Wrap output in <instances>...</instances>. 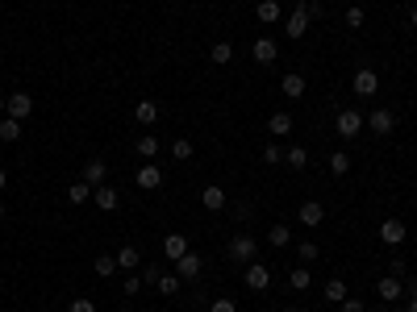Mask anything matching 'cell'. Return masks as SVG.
<instances>
[{
	"instance_id": "cb8c5ba5",
	"label": "cell",
	"mask_w": 417,
	"mask_h": 312,
	"mask_svg": "<svg viewBox=\"0 0 417 312\" xmlns=\"http://www.w3.org/2000/svg\"><path fill=\"white\" fill-rule=\"evenodd\" d=\"M92 271H96L100 279H113V275L121 271V267H117V254H100L96 263H92Z\"/></svg>"
},
{
	"instance_id": "d590c367",
	"label": "cell",
	"mask_w": 417,
	"mask_h": 312,
	"mask_svg": "<svg viewBox=\"0 0 417 312\" xmlns=\"http://www.w3.org/2000/svg\"><path fill=\"white\" fill-rule=\"evenodd\" d=\"M180 287H184V279H180V275H163V279H159V296H176Z\"/></svg>"
},
{
	"instance_id": "60d3db41",
	"label": "cell",
	"mask_w": 417,
	"mask_h": 312,
	"mask_svg": "<svg viewBox=\"0 0 417 312\" xmlns=\"http://www.w3.org/2000/svg\"><path fill=\"white\" fill-rule=\"evenodd\" d=\"M388 275H392V279H409V263H405V258H392V263H388Z\"/></svg>"
},
{
	"instance_id": "52a82bcc",
	"label": "cell",
	"mask_w": 417,
	"mask_h": 312,
	"mask_svg": "<svg viewBox=\"0 0 417 312\" xmlns=\"http://www.w3.org/2000/svg\"><path fill=\"white\" fill-rule=\"evenodd\" d=\"M284 34H288L292 42H300V38L309 34V13H305V5H296V9L284 17Z\"/></svg>"
},
{
	"instance_id": "5bb4252c",
	"label": "cell",
	"mask_w": 417,
	"mask_h": 312,
	"mask_svg": "<svg viewBox=\"0 0 417 312\" xmlns=\"http://www.w3.org/2000/svg\"><path fill=\"white\" fill-rule=\"evenodd\" d=\"M409 237V229H405V221H396V217H388L384 225H380V242L384 246H401Z\"/></svg>"
},
{
	"instance_id": "7a4b0ae2",
	"label": "cell",
	"mask_w": 417,
	"mask_h": 312,
	"mask_svg": "<svg viewBox=\"0 0 417 312\" xmlns=\"http://www.w3.org/2000/svg\"><path fill=\"white\" fill-rule=\"evenodd\" d=\"M230 258H234V263H254V258H259V242L242 229V233H234L230 237Z\"/></svg>"
},
{
	"instance_id": "8fae6325",
	"label": "cell",
	"mask_w": 417,
	"mask_h": 312,
	"mask_svg": "<svg viewBox=\"0 0 417 312\" xmlns=\"http://www.w3.org/2000/svg\"><path fill=\"white\" fill-rule=\"evenodd\" d=\"M13 121H25L29 113H34V96L29 92H9V109H5Z\"/></svg>"
},
{
	"instance_id": "30bf717a",
	"label": "cell",
	"mask_w": 417,
	"mask_h": 312,
	"mask_svg": "<svg viewBox=\"0 0 417 312\" xmlns=\"http://www.w3.org/2000/svg\"><path fill=\"white\" fill-rule=\"evenodd\" d=\"M363 121H368V129H372L376 138H388V133L396 129V117H392V109H376L372 117H363Z\"/></svg>"
},
{
	"instance_id": "603a6c76",
	"label": "cell",
	"mask_w": 417,
	"mask_h": 312,
	"mask_svg": "<svg viewBox=\"0 0 417 312\" xmlns=\"http://www.w3.org/2000/svg\"><path fill=\"white\" fill-rule=\"evenodd\" d=\"M288 287H292V291H309V287H313V271H309L305 263H300V267H292V275H288Z\"/></svg>"
},
{
	"instance_id": "ee69618b",
	"label": "cell",
	"mask_w": 417,
	"mask_h": 312,
	"mask_svg": "<svg viewBox=\"0 0 417 312\" xmlns=\"http://www.w3.org/2000/svg\"><path fill=\"white\" fill-rule=\"evenodd\" d=\"M342 312H368V304H363V300H350V296H346V300H342Z\"/></svg>"
},
{
	"instance_id": "5b68a950",
	"label": "cell",
	"mask_w": 417,
	"mask_h": 312,
	"mask_svg": "<svg viewBox=\"0 0 417 312\" xmlns=\"http://www.w3.org/2000/svg\"><path fill=\"white\" fill-rule=\"evenodd\" d=\"M350 92H355V96H376V92H380V75H376L372 67H359L355 79H350Z\"/></svg>"
},
{
	"instance_id": "484cf974",
	"label": "cell",
	"mask_w": 417,
	"mask_h": 312,
	"mask_svg": "<svg viewBox=\"0 0 417 312\" xmlns=\"http://www.w3.org/2000/svg\"><path fill=\"white\" fill-rule=\"evenodd\" d=\"M267 129H272V138H288L292 133V113H272Z\"/></svg>"
},
{
	"instance_id": "6da1fadb",
	"label": "cell",
	"mask_w": 417,
	"mask_h": 312,
	"mask_svg": "<svg viewBox=\"0 0 417 312\" xmlns=\"http://www.w3.org/2000/svg\"><path fill=\"white\" fill-rule=\"evenodd\" d=\"M242 287H246V291H267V287H272V267H267V263H259V258H254V263H246V271H242Z\"/></svg>"
},
{
	"instance_id": "e575fe53",
	"label": "cell",
	"mask_w": 417,
	"mask_h": 312,
	"mask_svg": "<svg viewBox=\"0 0 417 312\" xmlns=\"http://www.w3.org/2000/svg\"><path fill=\"white\" fill-rule=\"evenodd\" d=\"M296 258H300L305 267H313V258H322V250L313 246V242H300V246H296Z\"/></svg>"
},
{
	"instance_id": "44dd1931",
	"label": "cell",
	"mask_w": 417,
	"mask_h": 312,
	"mask_svg": "<svg viewBox=\"0 0 417 312\" xmlns=\"http://www.w3.org/2000/svg\"><path fill=\"white\" fill-rule=\"evenodd\" d=\"M134 121L138 125H154V121H159V104H154V100H138L134 104Z\"/></svg>"
},
{
	"instance_id": "ab89813d",
	"label": "cell",
	"mask_w": 417,
	"mask_h": 312,
	"mask_svg": "<svg viewBox=\"0 0 417 312\" xmlns=\"http://www.w3.org/2000/svg\"><path fill=\"white\" fill-rule=\"evenodd\" d=\"M121 291H126V296H138V291H142V275H138V271H130V275H126V283H121Z\"/></svg>"
},
{
	"instance_id": "836d02e7",
	"label": "cell",
	"mask_w": 417,
	"mask_h": 312,
	"mask_svg": "<svg viewBox=\"0 0 417 312\" xmlns=\"http://www.w3.org/2000/svg\"><path fill=\"white\" fill-rule=\"evenodd\" d=\"M330 171H334V175H346V171H350V154H346V150H334V154H330Z\"/></svg>"
},
{
	"instance_id": "7bdbcfd3",
	"label": "cell",
	"mask_w": 417,
	"mask_h": 312,
	"mask_svg": "<svg viewBox=\"0 0 417 312\" xmlns=\"http://www.w3.org/2000/svg\"><path fill=\"white\" fill-rule=\"evenodd\" d=\"M67 312H96V304H92L88 296H75V300L67 304Z\"/></svg>"
},
{
	"instance_id": "ac0fdd59",
	"label": "cell",
	"mask_w": 417,
	"mask_h": 312,
	"mask_svg": "<svg viewBox=\"0 0 417 312\" xmlns=\"http://www.w3.org/2000/svg\"><path fill=\"white\" fill-rule=\"evenodd\" d=\"M188 250H192V246H188L184 233H167V237H163V258H171V263H176V258H184Z\"/></svg>"
},
{
	"instance_id": "d6986e66",
	"label": "cell",
	"mask_w": 417,
	"mask_h": 312,
	"mask_svg": "<svg viewBox=\"0 0 417 312\" xmlns=\"http://www.w3.org/2000/svg\"><path fill=\"white\" fill-rule=\"evenodd\" d=\"M254 17L263 21V25H276V21H284V9H280V0H259Z\"/></svg>"
},
{
	"instance_id": "e0dca14e",
	"label": "cell",
	"mask_w": 417,
	"mask_h": 312,
	"mask_svg": "<svg viewBox=\"0 0 417 312\" xmlns=\"http://www.w3.org/2000/svg\"><path fill=\"white\" fill-rule=\"evenodd\" d=\"M280 92H284L288 100H300V96L309 92V83H305V75H300V71H288V75L280 79Z\"/></svg>"
},
{
	"instance_id": "f907efd6",
	"label": "cell",
	"mask_w": 417,
	"mask_h": 312,
	"mask_svg": "<svg viewBox=\"0 0 417 312\" xmlns=\"http://www.w3.org/2000/svg\"><path fill=\"white\" fill-rule=\"evenodd\" d=\"M0 221H5V200H0Z\"/></svg>"
},
{
	"instance_id": "277c9868",
	"label": "cell",
	"mask_w": 417,
	"mask_h": 312,
	"mask_svg": "<svg viewBox=\"0 0 417 312\" xmlns=\"http://www.w3.org/2000/svg\"><path fill=\"white\" fill-rule=\"evenodd\" d=\"M200 271H204V258H200L196 250H188L184 258H176V275H180L184 283H196V279H200Z\"/></svg>"
},
{
	"instance_id": "681fc988",
	"label": "cell",
	"mask_w": 417,
	"mask_h": 312,
	"mask_svg": "<svg viewBox=\"0 0 417 312\" xmlns=\"http://www.w3.org/2000/svg\"><path fill=\"white\" fill-rule=\"evenodd\" d=\"M409 25H413V29H417V9H413V13H409Z\"/></svg>"
},
{
	"instance_id": "d6a6232c",
	"label": "cell",
	"mask_w": 417,
	"mask_h": 312,
	"mask_svg": "<svg viewBox=\"0 0 417 312\" xmlns=\"http://www.w3.org/2000/svg\"><path fill=\"white\" fill-rule=\"evenodd\" d=\"M171 159H176V163H188V159H192V142H188V138H176V142H171Z\"/></svg>"
},
{
	"instance_id": "9a60e30c",
	"label": "cell",
	"mask_w": 417,
	"mask_h": 312,
	"mask_svg": "<svg viewBox=\"0 0 417 312\" xmlns=\"http://www.w3.org/2000/svg\"><path fill=\"white\" fill-rule=\"evenodd\" d=\"M376 296H380L384 304H392V300H401V296H405V279H392V275H384V279H376Z\"/></svg>"
},
{
	"instance_id": "3957f363",
	"label": "cell",
	"mask_w": 417,
	"mask_h": 312,
	"mask_svg": "<svg viewBox=\"0 0 417 312\" xmlns=\"http://www.w3.org/2000/svg\"><path fill=\"white\" fill-rule=\"evenodd\" d=\"M334 129H338V138H359L363 129H368V121H363V113H355V109H342L338 113V121H334Z\"/></svg>"
},
{
	"instance_id": "bcb514c9",
	"label": "cell",
	"mask_w": 417,
	"mask_h": 312,
	"mask_svg": "<svg viewBox=\"0 0 417 312\" xmlns=\"http://www.w3.org/2000/svg\"><path fill=\"white\" fill-rule=\"evenodd\" d=\"M5 187H9V171H5V167H0V192H5Z\"/></svg>"
},
{
	"instance_id": "4dcf8cb0",
	"label": "cell",
	"mask_w": 417,
	"mask_h": 312,
	"mask_svg": "<svg viewBox=\"0 0 417 312\" xmlns=\"http://www.w3.org/2000/svg\"><path fill=\"white\" fill-rule=\"evenodd\" d=\"M322 296H326V304H342V300H346V283H342V279H330V283L322 287Z\"/></svg>"
},
{
	"instance_id": "f6af8a7d",
	"label": "cell",
	"mask_w": 417,
	"mask_h": 312,
	"mask_svg": "<svg viewBox=\"0 0 417 312\" xmlns=\"http://www.w3.org/2000/svg\"><path fill=\"white\" fill-rule=\"evenodd\" d=\"M405 291H409V296H417V275H409V283H405Z\"/></svg>"
},
{
	"instance_id": "9c48e42d",
	"label": "cell",
	"mask_w": 417,
	"mask_h": 312,
	"mask_svg": "<svg viewBox=\"0 0 417 312\" xmlns=\"http://www.w3.org/2000/svg\"><path fill=\"white\" fill-rule=\"evenodd\" d=\"M296 221L309 225V229H313V225H322V221H326V204H322V200H305V204L296 208Z\"/></svg>"
},
{
	"instance_id": "7c38bea8",
	"label": "cell",
	"mask_w": 417,
	"mask_h": 312,
	"mask_svg": "<svg viewBox=\"0 0 417 312\" xmlns=\"http://www.w3.org/2000/svg\"><path fill=\"white\" fill-rule=\"evenodd\" d=\"M134 183H138L142 192H159V187H163V171L154 167V163H142L138 175H134Z\"/></svg>"
},
{
	"instance_id": "8d00e7d4",
	"label": "cell",
	"mask_w": 417,
	"mask_h": 312,
	"mask_svg": "<svg viewBox=\"0 0 417 312\" xmlns=\"http://www.w3.org/2000/svg\"><path fill=\"white\" fill-rule=\"evenodd\" d=\"M342 21H346V29H359V25H363V21H368V13H363V9H359V5H350V9H346V17H342Z\"/></svg>"
},
{
	"instance_id": "83f0119b",
	"label": "cell",
	"mask_w": 417,
	"mask_h": 312,
	"mask_svg": "<svg viewBox=\"0 0 417 312\" xmlns=\"http://www.w3.org/2000/svg\"><path fill=\"white\" fill-rule=\"evenodd\" d=\"M267 242H272V250H288L292 246V229L288 225H272L267 229Z\"/></svg>"
},
{
	"instance_id": "f546056e",
	"label": "cell",
	"mask_w": 417,
	"mask_h": 312,
	"mask_svg": "<svg viewBox=\"0 0 417 312\" xmlns=\"http://www.w3.org/2000/svg\"><path fill=\"white\" fill-rule=\"evenodd\" d=\"M17 138H21V121H13V117L5 113V117H0V142L9 146V142H17Z\"/></svg>"
},
{
	"instance_id": "f35d334b",
	"label": "cell",
	"mask_w": 417,
	"mask_h": 312,
	"mask_svg": "<svg viewBox=\"0 0 417 312\" xmlns=\"http://www.w3.org/2000/svg\"><path fill=\"white\" fill-rule=\"evenodd\" d=\"M300 5H305L309 21H322V17H326V5H322V0H300Z\"/></svg>"
},
{
	"instance_id": "d4e9b609",
	"label": "cell",
	"mask_w": 417,
	"mask_h": 312,
	"mask_svg": "<svg viewBox=\"0 0 417 312\" xmlns=\"http://www.w3.org/2000/svg\"><path fill=\"white\" fill-rule=\"evenodd\" d=\"M134 150H138V159H142V163H150L154 154H159V138H154V133H142Z\"/></svg>"
},
{
	"instance_id": "74e56055",
	"label": "cell",
	"mask_w": 417,
	"mask_h": 312,
	"mask_svg": "<svg viewBox=\"0 0 417 312\" xmlns=\"http://www.w3.org/2000/svg\"><path fill=\"white\" fill-rule=\"evenodd\" d=\"M263 163H272V167H280V163H284V146H280V142H272V146L263 150Z\"/></svg>"
},
{
	"instance_id": "b9f144b4",
	"label": "cell",
	"mask_w": 417,
	"mask_h": 312,
	"mask_svg": "<svg viewBox=\"0 0 417 312\" xmlns=\"http://www.w3.org/2000/svg\"><path fill=\"white\" fill-rule=\"evenodd\" d=\"M208 312H238V304H234L230 296H217L213 304H208Z\"/></svg>"
},
{
	"instance_id": "2e32d148",
	"label": "cell",
	"mask_w": 417,
	"mask_h": 312,
	"mask_svg": "<svg viewBox=\"0 0 417 312\" xmlns=\"http://www.w3.org/2000/svg\"><path fill=\"white\" fill-rule=\"evenodd\" d=\"M84 183H92V187L109 183V163H104V159H88L84 163Z\"/></svg>"
},
{
	"instance_id": "c3c4849f",
	"label": "cell",
	"mask_w": 417,
	"mask_h": 312,
	"mask_svg": "<svg viewBox=\"0 0 417 312\" xmlns=\"http://www.w3.org/2000/svg\"><path fill=\"white\" fill-rule=\"evenodd\" d=\"M405 312H417V296H409V304H405Z\"/></svg>"
},
{
	"instance_id": "f1b7e54d",
	"label": "cell",
	"mask_w": 417,
	"mask_h": 312,
	"mask_svg": "<svg viewBox=\"0 0 417 312\" xmlns=\"http://www.w3.org/2000/svg\"><path fill=\"white\" fill-rule=\"evenodd\" d=\"M284 163H288L292 171H305V167H309V150H305V146H292V150H284Z\"/></svg>"
},
{
	"instance_id": "1f68e13d",
	"label": "cell",
	"mask_w": 417,
	"mask_h": 312,
	"mask_svg": "<svg viewBox=\"0 0 417 312\" xmlns=\"http://www.w3.org/2000/svg\"><path fill=\"white\" fill-rule=\"evenodd\" d=\"M167 271H163V263H146L142 267V283H150V287H159V279H163Z\"/></svg>"
},
{
	"instance_id": "ba28073f",
	"label": "cell",
	"mask_w": 417,
	"mask_h": 312,
	"mask_svg": "<svg viewBox=\"0 0 417 312\" xmlns=\"http://www.w3.org/2000/svg\"><path fill=\"white\" fill-rule=\"evenodd\" d=\"M250 59H254L259 67H272V63L280 59V50H276V42H272V38H254V46H250Z\"/></svg>"
},
{
	"instance_id": "4fadbf2b",
	"label": "cell",
	"mask_w": 417,
	"mask_h": 312,
	"mask_svg": "<svg viewBox=\"0 0 417 312\" xmlns=\"http://www.w3.org/2000/svg\"><path fill=\"white\" fill-rule=\"evenodd\" d=\"M200 204H204V213H222V208L230 204V196H226V187H217V183H208V187L200 192Z\"/></svg>"
},
{
	"instance_id": "8992f818",
	"label": "cell",
	"mask_w": 417,
	"mask_h": 312,
	"mask_svg": "<svg viewBox=\"0 0 417 312\" xmlns=\"http://www.w3.org/2000/svg\"><path fill=\"white\" fill-rule=\"evenodd\" d=\"M92 204L100 208V213H117V204H121V192H117L113 183H100V187H92Z\"/></svg>"
},
{
	"instance_id": "4316f807",
	"label": "cell",
	"mask_w": 417,
	"mask_h": 312,
	"mask_svg": "<svg viewBox=\"0 0 417 312\" xmlns=\"http://www.w3.org/2000/svg\"><path fill=\"white\" fill-rule=\"evenodd\" d=\"M88 200H92V183L75 179V183L67 187V204H75V208H80V204H88Z\"/></svg>"
},
{
	"instance_id": "7dc6e473",
	"label": "cell",
	"mask_w": 417,
	"mask_h": 312,
	"mask_svg": "<svg viewBox=\"0 0 417 312\" xmlns=\"http://www.w3.org/2000/svg\"><path fill=\"white\" fill-rule=\"evenodd\" d=\"M9 109V92H0V113H5Z\"/></svg>"
},
{
	"instance_id": "816d5d0a",
	"label": "cell",
	"mask_w": 417,
	"mask_h": 312,
	"mask_svg": "<svg viewBox=\"0 0 417 312\" xmlns=\"http://www.w3.org/2000/svg\"><path fill=\"white\" fill-rule=\"evenodd\" d=\"M284 312H300V308H284Z\"/></svg>"
},
{
	"instance_id": "7402d4cb",
	"label": "cell",
	"mask_w": 417,
	"mask_h": 312,
	"mask_svg": "<svg viewBox=\"0 0 417 312\" xmlns=\"http://www.w3.org/2000/svg\"><path fill=\"white\" fill-rule=\"evenodd\" d=\"M208 63H213V67L234 63V46H230V42H213V46H208Z\"/></svg>"
},
{
	"instance_id": "ffe728a7",
	"label": "cell",
	"mask_w": 417,
	"mask_h": 312,
	"mask_svg": "<svg viewBox=\"0 0 417 312\" xmlns=\"http://www.w3.org/2000/svg\"><path fill=\"white\" fill-rule=\"evenodd\" d=\"M117 267L121 271H142V250L138 246H121L117 250Z\"/></svg>"
}]
</instances>
